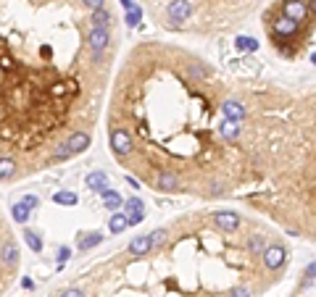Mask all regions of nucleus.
I'll return each mask as SVG.
<instances>
[{
  "instance_id": "obj_1",
  "label": "nucleus",
  "mask_w": 316,
  "mask_h": 297,
  "mask_svg": "<svg viewBox=\"0 0 316 297\" xmlns=\"http://www.w3.org/2000/svg\"><path fill=\"white\" fill-rule=\"evenodd\" d=\"M224 85L187 50L145 42L124 61L108 113V147L116 163L150 184L171 174L182 192L229 195L224 166L237 145L222 137Z\"/></svg>"
},
{
  "instance_id": "obj_2",
  "label": "nucleus",
  "mask_w": 316,
  "mask_h": 297,
  "mask_svg": "<svg viewBox=\"0 0 316 297\" xmlns=\"http://www.w3.org/2000/svg\"><path fill=\"white\" fill-rule=\"evenodd\" d=\"M19 261H21V250H19V242L14 237V231L8 229L3 213H0V289L5 287L11 279H14Z\"/></svg>"
},
{
  "instance_id": "obj_3",
  "label": "nucleus",
  "mask_w": 316,
  "mask_h": 297,
  "mask_svg": "<svg viewBox=\"0 0 316 297\" xmlns=\"http://www.w3.org/2000/svg\"><path fill=\"white\" fill-rule=\"evenodd\" d=\"M287 247L285 245H266V250H263V255H261V261H263V268L266 271H279L282 266L287 263Z\"/></svg>"
},
{
  "instance_id": "obj_4",
  "label": "nucleus",
  "mask_w": 316,
  "mask_h": 297,
  "mask_svg": "<svg viewBox=\"0 0 316 297\" xmlns=\"http://www.w3.org/2000/svg\"><path fill=\"white\" fill-rule=\"evenodd\" d=\"M85 42H87V48L93 50V53H106V50H111V45H113V35H111V29H93L90 27Z\"/></svg>"
},
{
  "instance_id": "obj_5",
  "label": "nucleus",
  "mask_w": 316,
  "mask_h": 297,
  "mask_svg": "<svg viewBox=\"0 0 316 297\" xmlns=\"http://www.w3.org/2000/svg\"><path fill=\"white\" fill-rule=\"evenodd\" d=\"M222 116L229 121H245L248 119V105L240 98H232V95H224L222 100Z\"/></svg>"
},
{
  "instance_id": "obj_6",
  "label": "nucleus",
  "mask_w": 316,
  "mask_h": 297,
  "mask_svg": "<svg viewBox=\"0 0 316 297\" xmlns=\"http://www.w3.org/2000/svg\"><path fill=\"white\" fill-rule=\"evenodd\" d=\"M190 16H192V5L187 3V0H171V3L166 5V18H169L171 27L185 24Z\"/></svg>"
},
{
  "instance_id": "obj_7",
  "label": "nucleus",
  "mask_w": 316,
  "mask_h": 297,
  "mask_svg": "<svg viewBox=\"0 0 316 297\" xmlns=\"http://www.w3.org/2000/svg\"><path fill=\"white\" fill-rule=\"evenodd\" d=\"M214 224H216V229H222V231H237L242 227V216L235 213V210H216Z\"/></svg>"
},
{
  "instance_id": "obj_8",
  "label": "nucleus",
  "mask_w": 316,
  "mask_h": 297,
  "mask_svg": "<svg viewBox=\"0 0 316 297\" xmlns=\"http://www.w3.org/2000/svg\"><path fill=\"white\" fill-rule=\"evenodd\" d=\"M111 24H113V16L106 8H98L90 14V27L93 29H111Z\"/></svg>"
},
{
  "instance_id": "obj_9",
  "label": "nucleus",
  "mask_w": 316,
  "mask_h": 297,
  "mask_svg": "<svg viewBox=\"0 0 316 297\" xmlns=\"http://www.w3.org/2000/svg\"><path fill=\"white\" fill-rule=\"evenodd\" d=\"M130 253L132 255H148L150 253V237L143 234V237H134L130 242Z\"/></svg>"
},
{
  "instance_id": "obj_10",
  "label": "nucleus",
  "mask_w": 316,
  "mask_h": 297,
  "mask_svg": "<svg viewBox=\"0 0 316 297\" xmlns=\"http://www.w3.org/2000/svg\"><path fill=\"white\" fill-rule=\"evenodd\" d=\"M100 195H103V200H106V208L108 210H116L121 205V195H119V192H113V190H108V187L100 192Z\"/></svg>"
},
{
  "instance_id": "obj_11",
  "label": "nucleus",
  "mask_w": 316,
  "mask_h": 297,
  "mask_svg": "<svg viewBox=\"0 0 316 297\" xmlns=\"http://www.w3.org/2000/svg\"><path fill=\"white\" fill-rule=\"evenodd\" d=\"M235 45H237L240 53H256V50H259V42H256L253 37H237Z\"/></svg>"
},
{
  "instance_id": "obj_12",
  "label": "nucleus",
  "mask_w": 316,
  "mask_h": 297,
  "mask_svg": "<svg viewBox=\"0 0 316 297\" xmlns=\"http://www.w3.org/2000/svg\"><path fill=\"white\" fill-rule=\"evenodd\" d=\"M87 187H93L95 192H103V190H106V174H100V171L90 174V176H87Z\"/></svg>"
},
{
  "instance_id": "obj_13",
  "label": "nucleus",
  "mask_w": 316,
  "mask_h": 297,
  "mask_svg": "<svg viewBox=\"0 0 316 297\" xmlns=\"http://www.w3.org/2000/svg\"><path fill=\"white\" fill-rule=\"evenodd\" d=\"M76 200H79V197H76L74 192H66V190L53 195V203H58V205H76Z\"/></svg>"
},
{
  "instance_id": "obj_14",
  "label": "nucleus",
  "mask_w": 316,
  "mask_h": 297,
  "mask_svg": "<svg viewBox=\"0 0 316 297\" xmlns=\"http://www.w3.org/2000/svg\"><path fill=\"white\" fill-rule=\"evenodd\" d=\"M108 229H111L113 234L124 231V229H127V216H121V213H116V216H111V221H108Z\"/></svg>"
},
{
  "instance_id": "obj_15",
  "label": "nucleus",
  "mask_w": 316,
  "mask_h": 297,
  "mask_svg": "<svg viewBox=\"0 0 316 297\" xmlns=\"http://www.w3.org/2000/svg\"><path fill=\"white\" fill-rule=\"evenodd\" d=\"M24 240H27V245H29V247L32 250H35V253H40V250H42V242H40V237H37L35 234V231H24Z\"/></svg>"
},
{
  "instance_id": "obj_16",
  "label": "nucleus",
  "mask_w": 316,
  "mask_h": 297,
  "mask_svg": "<svg viewBox=\"0 0 316 297\" xmlns=\"http://www.w3.org/2000/svg\"><path fill=\"white\" fill-rule=\"evenodd\" d=\"M100 242H103V234L95 231V234H90V237H85V240L79 242V250H90V247H95V245H100Z\"/></svg>"
},
{
  "instance_id": "obj_17",
  "label": "nucleus",
  "mask_w": 316,
  "mask_h": 297,
  "mask_svg": "<svg viewBox=\"0 0 316 297\" xmlns=\"http://www.w3.org/2000/svg\"><path fill=\"white\" fill-rule=\"evenodd\" d=\"M27 216H29V213H27V205H24V203L14 205V221L24 224V221H27Z\"/></svg>"
},
{
  "instance_id": "obj_18",
  "label": "nucleus",
  "mask_w": 316,
  "mask_h": 297,
  "mask_svg": "<svg viewBox=\"0 0 316 297\" xmlns=\"http://www.w3.org/2000/svg\"><path fill=\"white\" fill-rule=\"evenodd\" d=\"M140 18H143V11H140V5H137V8L132 5V8L127 11V24H130V27H134V24H137Z\"/></svg>"
},
{
  "instance_id": "obj_19",
  "label": "nucleus",
  "mask_w": 316,
  "mask_h": 297,
  "mask_svg": "<svg viewBox=\"0 0 316 297\" xmlns=\"http://www.w3.org/2000/svg\"><path fill=\"white\" fill-rule=\"evenodd\" d=\"M143 200H137V197H132V200H127V210H130V216H134V213H143Z\"/></svg>"
},
{
  "instance_id": "obj_20",
  "label": "nucleus",
  "mask_w": 316,
  "mask_h": 297,
  "mask_svg": "<svg viewBox=\"0 0 316 297\" xmlns=\"http://www.w3.org/2000/svg\"><path fill=\"white\" fill-rule=\"evenodd\" d=\"M227 297H250V289L248 287H232L227 292Z\"/></svg>"
},
{
  "instance_id": "obj_21",
  "label": "nucleus",
  "mask_w": 316,
  "mask_h": 297,
  "mask_svg": "<svg viewBox=\"0 0 316 297\" xmlns=\"http://www.w3.org/2000/svg\"><path fill=\"white\" fill-rule=\"evenodd\" d=\"M61 297H87L82 289H76V287H69V289H63L61 292Z\"/></svg>"
},
{
  "instance_id": "obj_22",
  "label": "nucleus",
  "mask_w": 316,
  "mask_h": 297,
  "mask_svg": "<svg viewBox=\"0 0 316 297\" xmlns=\"http://www.w3.org/2000/svg\"><path fill=\"white\" fill-rule=\"evenodd\" d=\"M90 11H98V8H106V0H82Z\"/></svg>"
},
{
  "instance_id": "obj_23",
  "label": "nucleus",
  "mask_w": 316,
  "mask_h": 297,
  "mask_svg": "<svg viewBox=\"0 0 316 297\" xmlns=\"http://www.w3.org/2000/svg\"><path fill=\"white\" fill-rule=\"evenodd\" d=\"M24 205H27V208H35V205H37V197L27 195V197H24Z\"/></svg>"
},
{
  "instance_id": "obj_24",
  "label": "nucleus",
  "mask_w": 316,
  "mask_h": 297,
  "mask_svg": "<svg viewBox=\"0 0 316 297\" xmlns=\"http://www.w3.org/2000/svg\"><path fill=\"white\" fill-rule=\"evenodd\" d=\"M58 258H61V261H66V258H69V247H61V255H58Z\"/></svg>"
}]
</instances>
